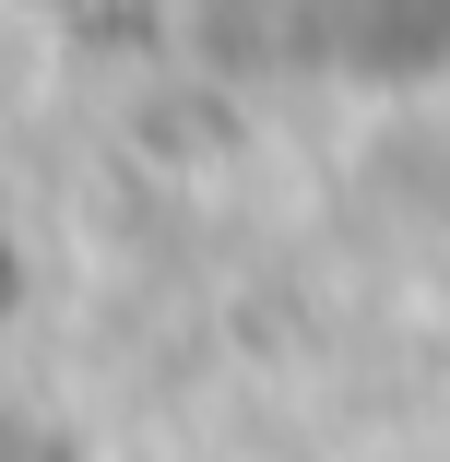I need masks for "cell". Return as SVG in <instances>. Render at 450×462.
Instances as JSON below:
<instances>
[{
    "label": "cell",
    "instance_id": "6da1fadb",
    "mask_svg": "<svg viewBox=\"0 0 450 462\" xmlns=\"http://www.w3.org/2000/svg\"><path fill=\"white\" fill-rule=\"evenodd\" d=\"M0 462H119V450L96 439L83 403H60L36 380H0Z\"/></svg>",
    "mask_w": 450,
    "mask_h": 462
}]
</instances>
